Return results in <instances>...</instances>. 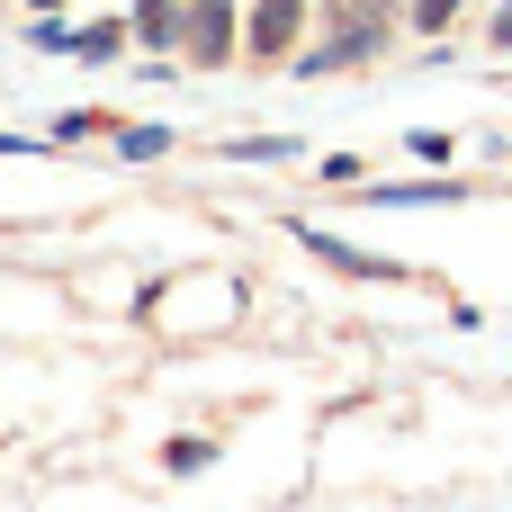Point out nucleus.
I'll return each instance as SVG.
<instances>
[{"instance_id": "obj_1", "label": "nucleus", "mask_w": 512, "mask_h": 512, "mask_svg": "<svg viewBox=\"0 0 512 512\" xmlns=\"http://www.w3.org/2000/svg\"><path fill=\"white\" fill-rule=\"evenodd\" d=\"M225 45H234V9H216V0H207V9H189V54H198V63H216Z\"/></svg>"}, {"instance_id": "obj_2", "label": "nucleus", "mask_w": 512, "mask_h": 512, "mask_svg": "<svg viewBox=\"0 0 512 512\" xmlns=\"http://www.w3.org/2000/svg\"><path fill=\"white\" fill-rule=\"evenodd\" d=\"M297 9H306V0H261V9H252V45H261V54H288Z\"/></svg>"}, {"instance_id": "obj_3", "label": "nucleus", "mask_w": 512, "mask_h": 512, "mask_svg": "<svg viewBox=\"0 0 512 512\" xmlns=\"http://www.w3.org/2000/svg\"><path fill=\"white\" fill-rule=\"evenodd\" d=\"M135 27H144V36H153V45H162V36H171V27H189V18H180V9H171V0H144V9H135Z\"/></svg>"}, {"instance_id": "obj_4", "label": "nucleus", "mask_w": 512, "mask_h": 512, "mask_svg": "<svg viewBox=\"0 0 512 512\" xmlns=\"http://www.w3.org/2000/svg\"><path fill=\"white\" fill-rule=\"evenodd\" d=\"M450 9H459V0H414V18H423V27H450Z\"/></svg>"}, {"instance_id": "obj_5", "label": "nucleus", "mask_w": 512, "mask_h": 512, "mask_svg": "<svg viewBox=\"0 0 512 512\" xmlns=\"http://www.w3.org/2000/svg\"><path fill=\"white\" fill-rule=\"evenodd\" d=\"M495 36H504V45H512V9H504V18H495Z\"/></svg>"}]
</instances>
